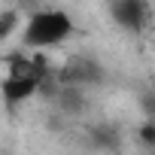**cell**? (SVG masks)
Listing matches in <instances>:
<instances>
[{"label":"cell","instance_id":"6da1fadb","mask_svg":"<svg viewBox=\"0 0 155 155\" xmlns=\"http://www.w3.org/2000/svg\"><path fill=\"white\" fill-rule=\"evenodd\" d=\"M76 34V21L61 6H40L21 21V46L31 52H49Z\"/></svg>","mask_w":155,"mask_h":155},{"label":"cell","instance_id":"7a4b0ae2","mask_svg":"<svg viewBox=\"0 0 155 155\" xmlns=\"http://www.w3.org/2000/svg\"><path fill=\"white\" fill-rule=\"evenodd\" d=\"M55 76H58V82H64V85L88 88V85H101V82L107 79V70H104V64H97L94 58L76 55V58L64 61V67H55Z\"/></svg>","mask_w":155,"mask_h":155},{"label":"cell","instance_id":"3957f363","mask_svg":"<svg viewBox=\"0 0 155 155\" xmlns=\"http://www.w3.org/2000/svg\"><path fill=\"white\" fill-rule=\"evenodd\" d=\"M110 15L116 28L128 34H143L152 18V0H110Z\"/></svg>","mask_w":155,"mask_h":155},{"label":"cell","instance_id":"277c9868","mask_svg":"<svg viewBox=\"0 0 155 155\" xmlns=\"http://www.w3.org/2000/svg\"><path fill=\"white\" fill-rule=\"evenodd\" d=\"M15 31H21V12L18 9H3L0 12V43L9 40Z\"/></svg>","mask_w":155,"mask_h":155},{"label":"cell","instance_id":"5b68a950","mask_svg":"<svg viewBox=\"0 0 155 155\" xmlns=\"http://www.w3.org/2000/svg\"><path fill=\"white\" fill-rule=\"evenodd\" d=\"M152 3H155V0H152Z\"/></svg>","mask_w":155,"mask_h":155},{"label":"cell","instance_id":"8992f818","mask_svg":"<svg viewBox=\"0 0 155 155\" xmlns=\"http://www.w3.org/2000/svg\"><path fill=\"white\" fill-rule=\"evenodd\" d=\"M152 88H155V85H152Z\"/></svg>","mask_w":155,"mask_h":155}]
</instances>
